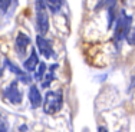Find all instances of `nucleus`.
Masks as SVG:
<instances>
[{"instance_id": "obj_4", "label": "nucleus", "mask_w": 135, "mask_h": 132, "mask_svg": "<svg viewBox=\"0 0 135 132\" xmlns=\"http://www.w3.org/2000/svg\"><path fill=\"white\" fill-rule=\"evenodd\" d=\"M4 98L7 99L10 104L13 105H19L22 104V93L19 91V86H17V80H13L7 88L4 89Z\"/></svg>"}, {"instance_id": "obj_10", "label": "nucleus", "mask_w": 135, "mask_h": 132, "mask_svg": "<svg viewBox=\"0 0 135 132\" xmlns=\"http://www.w3.org/2000/svg\"><path fill=\"white\" fill-rule=\"evenodd\" d=\"M56 65H52L50 66V70H49V73H47L46 75V78L43 79V82H42V86H43V88H47V86L50 85V82H52V79H53V70L56 69Z\"/></svg>"}, {"instance_id": "obj_6", "label": "nucleus", "mask_w": 135, "mask_h": 132, "mask_svg": "<svg viewBox=\"0 0 135 132\" xmlns=\"http://www.w3.org/2000/svg\"><path fill=\"white\" fill-rule=\"evenodd\" d=\"M29 45H30L29 36H26L25 33H19L17 37H16V50H17L19 56H23Z\"/></svg>"}, {"instance_id": "obj_3", "label": "nucleus", "mask_w": 135, "mask_h": 132, "mask_svg": "<svg viewBox=\"0 0 135 132\" xmlns=\"http://www.w3.org/2000/svg\"><path fill=\"white\" fill-rule=\"evenodd\" d=\"M36 27L40 35H46L49 30V16L45 0H36Z\"/></svg>"}, {"instance_id": "obj_7", "label": "nucleus", "mask_w": 135, "mask_h": 132, "mask_svg": "<svg viewBox=\"0 0 135 132\" xmlns=\"http://www.w3.org/2000/svg\"><path fill=\"white\" fill-rule=\"evenodd\" d=\"M29 101H30V105L33 108H39L42 105V95L37 89V86L32 85L30 89H29Z\"/></svg>"}, {"instance_id": "obj_12", "label": "nucleus", "mask_w": 135, "mask_h": 132, "mask_svg": "<svg viewBox=\"0 0 135 132\" xmlns=\"http://www.w3.org/2000/svg\"><path fill=\"white\" fill-rule=\"evenodd\" d=\"M10 6V0H0V12L2 13H6Z\"/></svg>"}, {"instance_id": "obj_11", "label": "nucleus", "mask_w": 135, "mask_h": 132, "mask_svg": "<svg viewBox=\"0 0 135 132\" xmlns=\"http://www.w3.org/2000/svg\"><path fill=\"white\" fill-rule=\"evenodd\" d=\"M46 69H47V66L45 65V63H39V67H37V72H36V79L37 80H40L43 78V75L46 73Z\"/></svg>"}, {"instance_id": "obj_2", "label": "nucleus", "mask_w": 135, "mask_h": 132, "mask_svg": "<svg viewBox=\"0 0 135 132\" xmlns=\"http://www.w3.org/2000/svg\"><path fill=\"white\" fill-rule=\"evenodd\" d=\"M131 25H132V17L122 13L119 19L117 20V25H115V29H114V40L117 42V45L121 40L127 39L128 33L131 30Z\"/></svg>"}, {"instance_id": "obj_5", "label": "nucleus", "mask_w": 135, "mask_h": 132, "mask_svg": "<svg viewBox=\"0 0 135 132\" xmlns=\"http://www.w3.org/2000/svg\"><path fill=\"white\" fill-rule=\"evenodd\" d=\"M36 45H37V49H39V52L43 55L45 57H52L53 56V49H52V43H50L49 40L46 39V37H43V35H40V36L36 37Z\"/></svg>"}, {"instance_id": "obj_1", "label": "nucleus", "mask_w": 135, "mask_h": 132, "mask_svg": "<svg viewBox=\"0 0 135 132\" xmlns=\"http://www.w3.org/2000/svg\"><path fill=\"white\" fill-rule=\"evenodd\" d=\"M63 105V95L60 91H50L45 96V104H43V111L47 115H55L62 109Z\"/></svg>"}, {"instance_id": "obj_16", "label": "nucleus", "mask_w": 135, "mask_h": 132, "mask_svg": "<svg viewBox=\"0 0 135 132\" xmlns=\"http://www.w3.org/2000/svg\"><path fill=\"white\" fill-rule=\"evenodd\" d=\"M2 75H3V66L0 65V76H2Z\"/></svg>"}, {"instance_id": "obj_8", "label": "nucleus", "mask_w": 135, "mask_h": 132, "mask_svg": "<svg viewBox=\"0 0 135 132\" xmlns=\"http://www.w3.org/2000/svg\"><path fill=\"white\" fill-rule=\"evenodd\" d=\"M37 66H39V56H37L36 50L32 49L29 59L25 60V69H26L27 72H33V70H36Z\"/></svg>"}, {"instance_id": "obj_14", "label": "nucleus", "mask_w": 135, "mask_h": 132, "mask_svg": "<svg viewBox=\"0 0 135 132\" xmlns=\"http://www.w3.org/2000/svg\"><path fill=\"white\" fill-rule=\"evenodd\" d=\"M105 3H107V4L109 6V7H111V6H114V3L117 2V0H104Z\"/></svg>"}, {"instance_id": "obj_15", "label": "nucleus", "mask_w": 135, "mask_h": 132, "mask_svg": "<svg viewBox=\"0 0 135 132\" xmlns=\"http://www.w3.org/2000/svg\"><path fill=\"white\" fill-rule=\"evenodd\" d=\"M98 132H108V131H107V128H104V126H99V128H98Z\"/></svg>"}, {"instance_id": "obj_13", "label": "nucleus", "mask_w": 135, "mask_h": 132, "mask_svg": "<svg viewBox=\"0 0 135 132\" xmlns=\"http://www.w3.org/2000/svg\"><path fill=\"white\" fill-rule=\"evenodd\" d=\"M0 132H7V128H6V125L3 122H0Z\"/></svg>"}, {"instance_id": "obj_9", "label": "nucleus", "mask_w": 135, "mask_h": 132, "mask_svg": "<svg viewBox=\"0 0 135 132\" xmlns=\"http://www.w3.org/2000/svg\"><path fill=\"white\" fill-rule=\"evenodd\" d=\"M45 4L50 9V12L56 13V12H59V9L62 7L63 0H45Z\"/></svg>"}]
</instances>
